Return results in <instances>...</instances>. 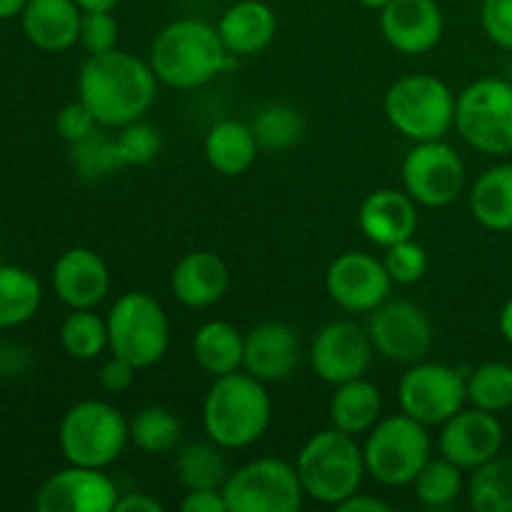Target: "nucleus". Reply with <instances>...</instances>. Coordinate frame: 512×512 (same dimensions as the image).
Segmentation results:
<instances>
[{
	"label": "nucleus",
	"mask_w": 512,
	"mask_h": 512,
	"mask_svg": "<svg viewBox=\"0 0 512 512\" xmlns=\"http://www.w3.org/2000/svg\"><path fill=\"white\" fill-rule=\"evenodd\" d=\"M158 75L148 60L125 50L88 55L78 73V100L100 128H123L140 120L158 98Z\"/></svg>",
	"instance_id": "1"
},
{
	"label": "nucleus",
	"mask_w": 512,
	"mask_h": 512,
	"mask_svg": "<svg viewBox=\"0 0 512 512\" xmlns=\"http://www.w3.org/2000/svg\"><path fill=\"white\" fill-rule=\"evenodd\" d=\"M233 55L218 25L200 18H178L165 25L150 45L148 63L158 80L175 90H195L218 78Z\"/></svg>",
	"instance_id": "2"
},
{
	"label": "nucleus",
	"mask_w": 512,
	"mask_h": 512,
	"mask_svg": "<svg viewBox=\"0 0 512 512\" xmlns=\"http://www.w3.org/2000/svg\"><path fill=\"white\" fill-rule=\"evenodd\" d=\"M273 400L263 380L250 373L220 375L203 400V428L223 450H243L258 443L270 428Z\"/></svg>",
	"instance_id": "3"
},
{
	"label": "nucleus",
	"mask_w": 512,
	"mask_h": 512,
	"mask_svg": "<svg viewBox=\"0 0 512 512\" xmlns=\"http://www.w3.org/2000/svg\"><path fill=\"white\" fill-rule=\"evenodd\" d=\"M305 498L338 508L345 498L363 488L368 475L363 445L355 435L338 428L320 430L310 435L295 460Z\"/></svg>",
	"instance_id": "4"
},
{
	"label": "nucleus",
	"mask_w": 512,
	"mask_h": 512,
	"mask_svg": "<svg viewBox=\"0 0 512 512\" xmlns=\"http://www.w3.org/2000/svg\"><path fill=\"white\" fill-rule=\"evenodd\" d=\"M455 98L438 75H403L385 93V118L413 143L443 140L455 128Z\"/></svg>",
	"instance_id": "5"
},
{
	"label": "nucleus",
	"mask_w": 512,
	"mask_h": 512,
	"mask_svg": "<svg viewBox=\"0 0 512 512\" xmlns=\"http://www.w3.org/2000/svg\"><path fill=\"white\" fill-rule=\"evenodd\" d=\"M430 453H433V440L428 425L405 413L380 418L365 433V470L370 478L388 488L413 485L415 475L430 460Z\"/></svg>",
	"instance_id": "6"
},
{
	"label": "nucleus",
	"mask_w": 512,
	"mask_h": 512,
	"mask_svg": "<svg viewBox=\"0 0 512 512\" xmlns=\"http://www.w3.org/2000/svg\"><path fill=\"white\" fill-rule=\"evenodd\" d=\"M130 443L128 420L105 400H80L63 415L58 445L70 465L105 470Z\"/></svg>",
	"instance_id": "7"
},
{
	"label": "nucleus",
	"mask_w": 512,
	"mask_h": 512,
	"mask_svg": "<svg viewBox=\"0 0 512 512\" xmlns=\"http://www.w3.org/2000/svg\"><path fill=\"white\" fill-rule=\"evenodd\" d=\"M108 350L138 370L160 363L170 348V320L150 293L130 290L108 313Z\"/></svg>",
	"instance_id": "8"
},
{
	"label": "nucleus",
	"mask_w": 512,
	"mask_h": 512,
	"mask_svg": "<svg viewBox=\"0 0 512 512\" xmlns=\"http://www.w3.org/2000/svg\"><path fill=\"white\" fill-rule=\"evenodd\" d=\"M455 130L485 155L512 153V83L480 78L455 98Z\"/></svg>",
	"instance_id": "9"
},
{
	"label": "nucleus",
	"mask_w": 512,
	"mask_h": 512,
	"mask_svg": "<svg viewBox=\"0 0 512 512\" xmlns=\"http://www.w3.org/2000/svg\"><path fill=\"white\" fill-rule=\"evenodd\" d=\"M223 495L228 512H298L305 500L295 465L278 458H258L230 470Z\"/></svg>",
	"instance_id": "10"
},
{
	"label": "nucleus",
	"mask_w": 512,
	"mask_h": 512,
	"mask_svg": "<svg viewBox=\"0 0 512 512\" xmlns=\"http://www.w3.org/2000/svg\"><path fill=\"white\" fill-rule=\"evenodd\" d=\"M400 410L418 423L443 425L468 403V385L458 368L443 363H413L398 383Z\"/></svg>",
	"instance_id": "11"
},
{
	"label": "nucleus",
	"mask_w": 512,
	"mask_h": 512,
	"mask_svg": "<svg viewBox=\"0 0 512 512\" xmlns=\"http://www.w3.org/2000/svg\"><path fill=\"white\" fill-rule=\"evenodd\" d=\"M465 188V163L445 140L415 143L403 160V190L425 208L455 203Z\"/></svg>",
	"instance_id": "12"
},
{
	"label": "nucleus",
	"mask_w": 512,
	"mask_h": 512,
	"mask_svg": "<svg viewBox=\"0 0 512 512\" xmlns=\"http://www.w3.org/2000/svg\"><path fill=\"white\" fill-rule=\"evenodd\" d=\"M368 315L365 330L375 353L390 363H420L433 348V323L420 305L410 300H385Z\"/></svg>",
	"instance_id": "13"
},
{
	"label": "nucleus",
	"mask_w": 512,
	"mask_h": 512,
	"mask_svg": "<svg viewBox=\"0 0 512 512\" xmlns=\"http://www.w3.org/2000/svg\"><path fill=\"white\" fill-rule=\"evenodd\" d=\"M373 355L375 348L368 330L350 320H333L323 325L308 350L313 373L330 385L365 378Z\"/></svg>",
	"instance_id": "14"
},
{
	"label": "nucleus",
	"mask_w": 512,
	"mask_h": 512,
	"mask_svg": "<svg viewBox=\"0 0 512 512\" xmlns=\"http://www.w3.org/2000/svg\"><path fill=\"white\" fill-rule=\"evenodd\" d=\"M390 288L393 278L385 270L383 260L358 250L338 255L325 273V290L330 300L348 313H373L390 298Z\"/></svg>",
	"instance_id": "15"
},
{
	"label": "nucleus",
	"mask_w": 512,
	"mask_h": 512,
	"mask_svg": "<svg viewBox=\"0 0 512 512\" xmlns=\"http://www.w3.org/2000/svg\"><path fill=\"white\" fill-rule=\"evenodd\" d=\"M118 485L100 468L70 465L50 475L35 493L38 512H113Z\"/></svg>",
	"instance_id": "16"
},
{
	"label": "nucleus",
	"mask_w": 512,
	"mask_h": 512,
	"mask_svg": "<svg viewBox=\"0 0 512 512\" xmlns=\"http://www.w3.org/2000/svg\"><path fill=\"white\" fill-rule=\"evenodd\" d=\"M503 440L505 433L498 415L480 408H463L440 425L438 450L460 470L473 473L475 468L498 458Z\"/></svg>",
	"instance_id": "17"
},
{
	"label": "nucleus",
	"mask_w": 512,
	"mask_h": 512,
	"mask_svg": "<svg viewBox=\"0 0 512 512\" xmlns=\"http://www.w3.org/2000/svg\"><path fill=\"white\" fill-rule=\"evenodd\" d=\"M380 30L398 53L423 55L443 38L445 18L435 0H390L380 10Z\"/></svg>",
	"instance_id": "18"
},
{
	"label": "nucleus",
	"mask_w": 512,
	"mask_h": 512,
	"mask_svg": "<svg viewBox=\"0 0 512 512\" xmlns=\"http://www.w3.org/2000/svg\"><path fill=\"white\" fill-rule=\"evenodd\" d=\"M303 345L290 325L268 320L245 333L243 370L263 383H280L298 370Z\"/></svg>",
	"instance_id": "19"
},
{
	"label": "nucleus",
	"mask_w": 512,
	"mask_h": 512,
	"mask_svg": "<svg viewBox=\"0 0 512 512\" xmlns=\"http://www.w3.org/2000/svg\"><path fill=\"white\" fill-rule=\"evenodd\" d=\"M53 290L70 310L98 308L110 290L108 263L83 245L68 248L53 265Z\"/></svg>",
	"instance_id": "20"
},
{
	"label": "nucleus",
	"mask_w": 512,
	"mask_h": 512,
	"mask_svg": "<svg viewBox=\"0 0 512 512\" xmlns=\"http://www.w3.org/2000/svg\"><path fill=\"white\" fill-rule=\"evenodd\" d=\"M358 228L378 248L413 238L418 230V203L405 190L380 188L365 195L358 208Z\"/></svg>",
	"instance_id": "21"
},
{
	"label": "nucleus",
	"mask_w": 512,
	"mask_h": 512,
	"mask_svg": "<svg viewBox=\"0 0 512 512\" xmlns=\"http://www.w3.org/2000/svg\"><path fill=\"white\" fill-rule=\"evenodd\" d=\"M228 285V265L210 250H193L183 255L170 273V290L185 308L203 310L220 303L228 293Z\"/></svg>",
	"instance_id": "22"
},
{
	"label": "nucleus",
	"mask_w": 512,
	"mask_h": 512,
	"mask_svg": "<svg viewBox=\"0 0 512 512\" xmlns=\"http://www.w3.org/2000/svg\"><path fill=\"white\" fill-rule=\"evenodd\" d=\"M83 10L75 0H28L20 23L30 43L43 53H63L80 38Z\"/></svg>",
	"instance_id": "23"
},
{
	"label": "nucleus",
	"mask_w": 512,
	"mask_h": 512,
	"mask_svg": "<svg viewBox=\"0 0 512 512\" xmlns=\"http://www.w3.org/2000/svg\"><path fill=\"white\" fill-rule=\"evenodd\" d=\"M218 33L233 58H248L273 43L278 15L263 0H238L220 15Z\"/></svg>",
	"instance_id": "24"
},
{
	"label": "nucleus",
	"mask_w": 512,
	"mask_h": 512,
	"mask_svg": "<svg viewBox=\"0 0 512 512\" xmlns=\"http://www.w3.org/2000/svg\"><path fill=\"white\" fill-rule=\"evenodd\" d=\"M205 160L215 173L235 178L253 168L258 158V140L250 123L243 120H220L205 135Z\"/></svg>",
	"instance_id": "25"
},
{
	"label": "nucleus",
	"mask_w": 512,
	"mask_h": 512,
	"mask_svg": "<svg viewBox=\"0 0 512 512\" xmlns=\"http://www.w3.org/2000/svg\"><path fill=\"white\" fill-rule=\"evenodd\" d=\"M328 413L333 428L360 438L383 418V395L368 378L348 380L335 385Z\"/></svg>",
	"instance_id": "26"
},
{
	"label": "nucleus",
	"mask_w": 512,
	"mask_h": 512,
	"mask_svg": "<svg viewBox=\"0 0 512 512\" xmlns=\"http://www.w3.org/2000/svg\"><path fill=\"white\" fill-rule=\"evenodd\" d=\"M470 213L495 233L512 230V163H500L478 175L470 188Z\"/></svg>",
	"instance_id": "27"
},
{
	"label": "nucleus",
	"mask_w": 512,
	"mask_h": 512,
	"mask_svg": "<svg viewBox=\"0 0 512 512\" xmlns=\"http://www.w3.org/2000/svg\"><path fill=\"white\" fill-rule=\"evenodd\" d=\"M245 335L228 320L203 323L193 335V358L213 378L243 368Z\"/></svg>",
	"instance_id": "28"
},
{
	"label": "nucleus",
	"mask_w": 512,
	"mask_h": 512,
	"mask_svg": "<svg viewBox=\"0 0 512 512\" xmlns=\"http://www.w3.org/2000/svg\"><path fill=\"white\" fill-rule=\"evenodd\" d=\"M43 303V285L20 265L0 263V330L18 328L35 318Z\"/></svg>",
	"instance_id": "29"
},
{
	"label": "nucleus",
	"mask_w": 512,
	"mask_h": 512,
	"mask_svg": "<svg viewBox=\"0 0 512 512\" xmlns=\"http://www.w3.org/2000/svg\"><path fill=\"white\" fill-rule=\"evenodd\" d=\"M175 475L185 490H223L230 468L223 448L210 440V443L185 445L175 463Z\"/></svg>",
	"instance_id": "30"
},
{
	"label": "nucleus",
	"mask_w": 512,
	"mask_h": 512,
	"mask_svg": "<svg viewBox=\"0 0 512 512\" xmlns=\"http://www.w3.org/2000/svg\"><path fill=\"white\" fill-rule=\"evenodd\" d=\"M255 140L260 150H288L298 145L305 135V118L295 105L288 103H265L255 110L250 120Z\"/></svg>",
	"instance_id": "31"
},
{
	"label": "nucleus",
	"mask_w": 512,
	"mask_h": 512,
	"mask_svg": "<svg viewBox=\"0 0 512 512\" xmlns=\"http://www.w3.org/2000/svg\"><path fill=\"white\" fill-rule=\"evenodd\" d=\"M468 503L478 512H512L510 455H498L473 470L468 480Z\"/></svg>",
	"instance_id": "32"
},
{
	"label": "nucleus",
	"mask_w": 512,
	"mask_h": 512,
	"mask_svg": "<svg viewBox=\"0 0 512 512\" xmlns=\"http://www.w3.org/2000/svg\"><path fill=\"white\" fill-rule=\"evenodd\" d=\"M130 443L145 455L173 453L183 440V425L168 408L150 405L128 423Z\"/></svg>",
	"instance_id": "33"
},
{
	"label": "nucleus",
	"mask_w": 512,
	"mask_h": 512,
	"mask_svg": "<svg viewBox=\"0 0 512 512\" xmlns=\"http://www.w3.org/2000/svg\"><path fill=\"white\" fill-rule=\"evenodd\" d=\"M60 345L75 360H95L108 348V320L95 308L73 310L60 325Z\"/></svg>",
	"instance_id": "34"
},
{
	"label": "nucleus",
	"mask_w": 512,
	"mask_h": 512,
	"mask_svg": "<svg viewBox=\"0 0 512 512\" xmlns=\"http://www.w3.org/2000/svg\"><path fill=\"white\" fill-rule=\"evenodd\" d=\"M463 473L448 458H430L413 480V493L425 508L443 510L458 500L463 493Z\"/></svg>",
	"instance_id": "35"
},
{
	"label": "nucleus",
	"mask_w": 512,
	"mask_h": 512,
	"mask_svg": "<svg viewBox=\"0 0 512 512\" xmlns=\"http://www.w3.org/2000/svg\"><path fill=\"white\" fill-rule=\"evenodd\" d=\"M468 403L488 413H505L512 408V365L483 363L465 375Z\"/></svg>",
	"instance_id": "36"
},
{
	"label": "nucleus",
	"mask_w": 512,
	"mask_h": 512,
	"mask_svg": "<svg viewBox=\"0 0 512 512\" xmlns=\"http://www.w3.org/2000/svg\"><path fill=\"white\" fill-rule=\"evenodd\" d=\"M70 165H73L75 175L88 180V183L110 178L120 168H125L115 138H108V135L98 133V130L90 133L88 138L70 145Z\"/></svg>",
	"instance_id": "37"
},
{
	"label": "nucleus",
	"mask_w": 512,
	"mask_h": 512,
	"mask_svg": "<svg viewBox=\"0 0 512 512\" xmlns=\"http://www.w3.org/2000/svg\"><path fill=\"white\" fill-rule=\"evenodd\" d=\"M115 145H118V153L123 165H148L158 158L160 145H163V138H160L158 128H153L150 123H145L143 118L133 120V123L118 128V135H115Z\"/></svg>",
	"instance_id": "38"
},
{
	"label": "nucleus",
	"mask_w": 512,
	"mask_h": 512,
	"mask_svg": "<svg viewBox=\"0 0 512 512\" xmlns=\"http://www.w3.org/2000/svg\"><path fill=\"white\" fill-rule=\"evenodd\" d=\"M383 265L393 283L413 285L428 273V253L423 245L415 243V238L400 240V243L385 248Z\"/></svg>",
	"instance_id": "39"
},
{
	"label": "nucleus",
	"mask_w": 512,
	"mask_h": 512,
	"mask_svg": "<svg viewBox=\"0 0 512 512\" xmlns=\"http://www.w3.org/2000/svg\"><path fill=\"white\" fill-rule=\"evenodd\" d=\"M78 43L83 45V50L88 55L108 53V50L118 48V20H115L113 10L83 13Z\"/></svg>",
	"instance_id": "40"
},
{
	"label": "nucleus",
	"mask_w": 512,
	"mask_h": 512,
	"mask_svg": "<svg viewBox=\"0 0 512 512\" xmlns=\"http://www.w3.org/2000/svg\"><path fill=\"white\" fill-rule=\"evenodd\" d=\"M480 23H483L485 35L498 48L512 53V0H483Z\"/></svg>",
	"instance_id": "41"
},
{
	"label": "nucleus",
	"mask_w": 512,
	"mask_h": 512,
	"mask_svg": "<svg viewBox=\"0 0 512 512\" xmlns=\"http://www.w3.org/2000/svg\"><path fill=\"white\" fill-rule=\"evenodd\" d=\"M55 130H58L60 138L68 145L78 143V140L88 138L90 133L98 130V120L90 113L88 105L83 100H75V103H68L60 108L58 118H55Z\"/></svg>",
	"instance_id": "42"
},
{
	"label": "nucleus",
	"mask_w": 512,
	"mask_h": 512,
	"mask_svg": "<svg viewBox=\"0 0 512 512\" xmlns=\"http://www.w3.org/2000/svg\"><path fill=\"white\" fill-rule=\"evenodd\" d=\"M135 373H138V368H135V365H130L128 360L118 358V355H113V358L105 360L103 368L98 370V383L105 393L120 395V393H125L130 385H133Z\"/></svg>",
	"instance_id": "43"
},
{
	"label": "nucleus",
	"mask_w": 512,
	"mask_h": 512,
	"mask_svg": "<svg viewBox=\"0 0 512 512\" xmlns=\"http://www.w3.org/2000/svg\"><path fill=\"white\" fill-rule=\"evenodd\" d=\"M183 512H228L223 490H188L180 503Z\"/></svg>",
	"instance_id": "44"
},
{
	"label": "nucleus",
	"mask_w": 512,
	"mask_h": 512,
	"mask_svg": "<svg viewBox=\"0 0 512 512\" xmlns=\"http://www.w3.org/2000/svg\"><path fill=\"white\" fill-rule=\"evenodd\" d=\"M115 512H163V503L148 493H125L115 503Z\"/></svg>",
	"instance_id": "45"
},
{
	"label": "nucleus",
	"mask_w": 512,
	"mask_h": 512,
	"mask_svg": "<svg viewBox=\"0 0 512 512\" xmlns=\"http://www.w3.org/2000/svg\"><path fill=\"white\" fill-rule=\"evenodd\" d=\"M335 510H340V512H390L393 508H390L385 500L375 498V495H368V493H360L358 490V493H353L350 498H345Z\"/></svg>",
	"instance_id": "46"
},
{
	"label": "nucleus",
	"mask_w": 512,
	"mask_h": 512,
	"mask_svg": "<svg viewBox=\"0 0 512 512\" xmlns=\"http://www.w3.org/2000/svg\"><path fill=\"white\" fill-rule=\"evenodd\" d=\"M25 5H28V0H0V20L20 18Z\"/></svg>",
	"instance_id": "47"
},
{
	"label": "nucleus",
	"mask_w": 512,
	"mask_h": 512,
	"mask_svg": "<svg viewBox=\"0 0 512 512\" xmlns=\"http://www.w3.org/2000/svg\"><path fill=\"white\" fill-rule=\"evenodd\" d=\"M498 328H500V335L508 340V345H512V298L503 305V310H500Z\"/></svg>",
	"instance_id": "48"
},
{
	"label": "nucleus",
	"mask_w": 512,
	"mask_h": 512,
	"mask_svg": "<svg viewBox=\"0 0 512 512\" xmlns=\"http://www.w3.org/2000/svg\"><path fill=\"white\" fill-rule=\"evenodd\" d=\"M75 3L83 13H93V10H115L120 0H75Z\"/></svg>",
	"instance_id": "49"
},
{
	"label": "nucleus",
	"mask_w": 512,
	"mask_h": 512,
	"mask_svg": "<svg viewBox=\"0 0 512 512\" xmlns=\"http://www.w3.org/2000/svg\"><path fill=\"white\" fill-rule=\"evenodd\" d=\"M358 3L363 5V8H370V10H383L390 0H358Z\"/></svg>",
	"instance_id": "50"
}]
</instances>
